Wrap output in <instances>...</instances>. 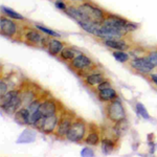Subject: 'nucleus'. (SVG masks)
<instances>
[{"label":"nucleus","instance_id":"nucleus-29","mask_svg":"<svg viewBox=\"0 0 157 157\" xmlns=\"http://www.w3.org/2000/svg\"><path fill=\"white\" fill-rule=\"evenodd\" d=\"M111 82L109 80H107V78H106V80H104L102 83H101V84H98L97 87V91H100V90H103V89H106V88H109V87H111Z\"/></svg>","mask_w":157,"mask_h":157},{"label":"nucleus","instance_id":"nucleus-32","mask_svg":"<svg viewBox=\"0 0 157 157\" xmlns=\"http://www.w3.org/2000/svg\"><path fill=\"white\" fill-rule=\"evenodd\" d=\"M149 77H150V80L152 81V82L157 86V72L151 73V75H149Z\"/></svg>","mask_w":157,"mask_h":157},{"label":"nucleus","instance_id":"nucleus-27","mask_svg":"<svg viewBox=\"0 0 157 157\" xmlns=\"http://www.w3.org/2000/svg\"><path fill=\"white\" fill-rule=\"evenodd\" d=\"M147 59L150 62V64L154 67V69L157 68V49H152L147 54Z\"/></svg>","mask_w":157,"mask_h":157},{"label":"nucleus","instance_id":"nucleus-25","mask_svg":"<svg viewBox=\"0 0 157 157\" xmlns=\"http://www.w3.org/2000/svg\"><path fill=\"white\" fill-rule=\"evenodd\" d=\"M135 109H136V112H137V114L139 116H141L144 120H150V114H149V112L147 111L146 107L141 103H139V102L136 103Z\"/></svg>","mask_w":157,"mask_h":157},{"label":"nucleus","instance_id":"nucleus-26","mask_svg":"<svg viewBox=\"0 0 157 157\" xmlns=\"http://www.w3.org/2000/svg\"><path fill=\"white\" fill-rule=\"evenodd\" d=\"M36 29L40 32H42L43 34L45 35H48V36H52V37H55V38H59L61 37V34L57 33L56 30H52L50 29H47V27L43 26V25H40V24H36Z\"/></svg>","mask_w":157,"mask_h":157},{"label":"nucleus","instance_id":"nucleus-30","mask_svg":"<svg viewBox=\"0 0 157 157\" xmlns=\"http://www.w3.org/2000/svg\"><path fill=\"white\" fill-rule=\"evenodd\" d=\"M81 156H83V157H87V156H89V157H92V156H94V151L92 150L91 148H84L82 151H81Z\"/></svg>","mask_w":157,"mask_h":157},{"label":"nucleus","instance_id":"nucleus-6","mask_svg":"<svg viewBox=\"0 0 157 157\" xmlns=\"http://www.w3.org/2000/svg\"><path fill=\"white\" fill-rule=\"evenodd\" d=\"M78 7L81 11V13L83 14L85 20L102 23L103 20L106 17V14L104 13L102 9H100L98 6H94L92 3H89V2H84V3H82Z\"/></svg>","mask_w":157,"mask_h":157},{"label":"nucleus","instance_id":"nucleus-2","mask_svg":"<svg viewBox=\"0 0 157 157\" xmlns=\"http://www.w3.org/2000/svg\"><path fill=\"white\" fill-rule=\"evenodd\" d=\"M87 132L88 126L86 121L83 120L82 117L77 116L73 121L71 127L68 130L65 138L69 141H72V143H81V141H84Z\"/></svg>","mask_w":157,"mask_h":157},{"label":"nucleus","instance_id":"nucleus-20","mask_svg":"<svg viewBox=\"0 0 157 157\" xmlns=\"http://www.w3.org/2000/svg\"><path fill=\"white\" fill-rule=\"evenodd\" d=\"M128 128H129L128 121H127V118H125V120H123V121H118V123L114 124V127H113V129H112V132L116 136V137L120 138L121 136H123L124 134L127 132Z\"/></svg>","mask_w":157,"mask_h":157},{"label":"nucleus","instance_id":"nucleus-17","mask_svg":"<svg viewBox=\"0 0 157 157\" xmlns=\"http://www.w3.org/2000/svg\"><path fill=\"white\" fill-rule=\"evenodd\" d=\"M64 48H65V44L58 39H50L48 45H47V47H46L48 54L50 56H54V57L59 56L61 54V52Z\"/></svg>","mask_w":157,"mask_h":157},{"label":"nucleus","instance_id":"nucleus-15","mask_svg":"<svg viewBox=\"0 0 157 157\" xmlns=\"http://www.w3.org/2000/svg\"><path fill=\"white\" fill-rule=\"evenodd\" d=\"M103 44L106 47L113 50H128L130 48V45L128 44L125 40L123 39H108V40H103Z\"/></svg>","mask_w":157,"mask_h":157},{"label":"nucleus","instance_id":"nucleus-23","mask_svg":"<svg viewBox=\"0 0 157 157\" xmlns=\"http://www.w3.org/2000/svg\"><path fill=\"white\" fill-rule=\"evenodd\" d=\"M112 56L120 63H128L130 61V57H131L130 55L127 54L126 52H124V50H113Z\"/></svg>","mask_w":157,"mask_h":157},{"label":"nucleus","instance_id":"nucleus-22","mask_svg":"<svg viewBox=\"0 0 157 157\" xmlns=\"http://www.w3.org/2000/svg\"><path fill=\"white\" fill-rule=\"evenodd\" d=\"M60 56V59L65 61V62H70L75 59V57L77 56V52L75 49L71 48V47H65L64 49L61 52Z\"/></svg>","mask_w":157,"mask_h":157},{"label":"nucleus","instance_id":"nucleus-8","mask_svg":"<svg viewBox=\"0 0 157 157\" xmlns=\"http://www.w3.org/2000/svg\"><path fill=\"white\" fill-rule=\"evenodd\" d=\"M63 109V106L60 105V103L58 102L54 98H44L40 105L39 111L41 112L43 116H48L59 113Z\"/></svg>","mask_w":157,"mask_h":157},{"label":"nucleus","instance_id":"nucleus-10","mask_svg":"<svg viewBox=\"0 0 157 157\" xmlns=\"http://www.w3.org/2000/svg\"><path fill=\"white\" fill-rule=\"evenodd\" d=\"M60 112L56 113V114H52V115L44 116L42 126H41V128H40V131H41L42 133H44V134H54L55 133L56 129L58 127V124H59Z\"/></svg>","mask_w":157,"mask_h":157},{"label":"nucleus","instance_id":"nucleus-11","mask_svg":"<svg viewBox=\"0 0 157 157\" xmlns=\"http://www.w3.org/2000/svg\"><path fill=\"white\" fill-rule=\"evenodd\" d=\"M83 80H84V83L87 86H89L91 88H95L104 80H106V77L103 71H100L95 68V69L86 73L85 75H83Z\"/></svg>","mask_w":157,"mask_h":157},{"label":"nucleus","instance_id":"nucleus-33","mask_svg":"<svg viewBox=\"0 0 157 157\" xmlns=\"http://www.w3.org/2000/svg\"><path fill=\"white\" fill-rule=\"evenodd\" d=\"M72 1H84V0H72Z\"/></svg>","mask_w":157,"mask_h":157},{"label":"nucleus","instance_id":"nucleus-4","mask_svg":"<svg viewBox=\"0 0 157 157\" xmlns=\"http://www.w3.org/2000/svg\"><path fill=\"white\" fill-rule=\"evenodd\" d=\"M105 114L106 118L112 124H116L127 117L124 104L118 98L107 103V106L105 108Z\"/></svg>","mask_w":157,"mask_h":157},{"label":"nucleus","instance_id":"nucleus-3","mask_svg":"<svg viewBox=\"0 0 157 157\" xmlns=\"http://www.w3.org/2000/svg\"><path fill=\"white\" fill-rule=\"evenodd\" d=\"M69 66L72 70H75V72H78V75L83 77L91 70L95 69L97 64L87 55L78 52L75 57V59L69 62Z\"/></svg>","mask_w":157,"mask_h":157},{"label":"nucleus","instance_id":"nucleus-24","mask_svg":"<svg viewBox=\"0 0 157 157\" xmlns=\"http://www.w3.org/2000/svg\"><path fill=\"white\" fill-rule=\"evenodd\" d=\"M1 10H2V12H3L7 17L12 18L13 20H19V21H22V20H24L23 16H22L21 14H18L17 12H15L14 10L9 9V7H6V6H2Z\"/></svg>","mask_w":157,"mask_h":157},{"label":"nucleus","instance_id":"nucleus-31","mask_svg":"<svg viewBox=\"0 0 157 157\" xmlns=\"http://www.w3.org/2000/svg\"><path fill=\"white\" fill-rule=\"evenodd\" d=\"M55 6L58 7L59 10H62V11H66V9H67V4L65 3L63 0H56V2H55Z\"/></svg>","mask_w":157,"mask_h":157},{"label":"nucleus","instance_id":"nucleus-18","mask_svg":"<svg viewBox=\"0 0 157 157\" xmlns=\"http://www.w3.org/2000/svg\"><path fill=\"white\" fill-rule=\"evenodd\" d=\"M20 90H21L22 107H26L33 101L38 98V93L35 92V90L32 89V88H23V89H20Z\"/></svg>","mask_w":157,"mask_h":157},{"label":"nucleus","instance_id":"nucleus-13","mask_svg":"<svg viewBox=\"0 0 157 157\" xmlns=\"http://www.w3.org/2000/svg\"><path fill=\"white\" fill-rule=\"evenodd\" d=\"M23 38H24V41L29 45H33V46H38V45H40V46H41L43 36L40 34V30L33 29H26L23 34Z\"/></svg>","mask_w":157,"mask_h":157},{"label":"nucleus","instance_id":"nucleus-21","mask_svg":"<svg viewBox=\"0 0 157 157\" xmlns=\"http://www.w3.org/2000/svg\"><path fill=\"white\" fill-rule=\"evenodd\" d=\"M36 139V132L32 129H25L23 132L21 133V135L19 136L17 144H29V143H34Z\"/></svg>","mask_w":157,"mask_h":157},{"label":"nucleus","instance_id":"nucleus-14","mask_svg":"<svg viewBox=\"0 0 157 157\" xmlns=\"http://www.w3.org/2000/svg\"><path fill=\"white\" fill-rule=\"evenodd\" d=\"M117 140L118 138L116 137L115 135H113L112 137H109V136H105V137H102V140H101V147H102V152L106 155L108 154H111L114 149L117 146Z\"/></svg>","mask_w":157,"mask_h":157},{"label":"nucleus","instance_id":"nucleus-9","mask_svg":"<svg viewBox=\"0 0 157 157\" xmlns=\"http://www.w3.org/2000/svg\"><path fill=\"white\" fill-rule=\"evenodd\" d=\"M0 33L2 36L13 39L16 37L17 33H18V25L12 19L1 17L0 18Z\"/></svg>","mask_w":157,"mask_h":157},{"label":"nucleus","instance_id":"nucleus-12","mask_svg":"<svg viewBox=\"0 0 157 157\" xmlns=\"http://www.w3.org/2000/svg\"><path fill=\"white\" fill-rule=\"evenodd\" d=\"M88 132L87 135L84 139V143L87 146L90 147H98V145H101V140H102V136H101L100 130L95 125L90 124L88 126Z\"/></svg>","mask_w":157,"mask_h":157},{"label":"nucleus","instance_id":"nucleus-16","mask_svg":"<svg viewBox=\"0 0 157 157\" xmlns=\"http://www.w3.org/2000/svg\"><path fill=\"white\" fill-rule=\"evenodd\" d=\"M98 98L103 103H109L111 101L118 98V94L116 92V90L111 86V87L106 88V89L98 91Z\"/></svg>","mask_w":157,"mask_h":157},{"label":"nucleus","instance_id":"nucleus-19","mask_svg":"<svg viewBox=\"0 0 157 157\" xmlns=\"http://www.w3.org/2000/svg\"><path fill=\"white\" fill-rule=\"evenodd\" d=\"M14 120L19 125L29 126V112L26 107H21L14 114Z\"/></svg>","mask_w":157,"mask_h":157},{"label":"nucleus","instance_id":"nucleus-28","mask_svg":"<svg viewBox=\"0 0 157 157\" xmlns=\"http://www.w3.org/2000/svg\"><path fill=\"white\" fill-rule=\"evenodd\" d=\"M7 91H9V86H7L6 81L1 78V81H0V97L4 95Z\"/></svg>","mask_w":157,"mask_h":157},{"label":"nucleus","instance_id":"nucleus-5","mask_svg":"<svg viewBox=\"0 0 157 157\" xmlns=\"http://www.w3.org/2000/svg\"><path fill=\"white\" fill-rule=\"evenodd\" d=\"M75 117H77V115L72 111L63 108L60 112V120H59V124H58V127L54 133L56 137L65 138V136H66L69 128L71 127Z\"/></svg>","mask_w":157,"mask_h":157},{"label":"nucleus","instance_id":"nucleus-7","mask_svg":"<svg viewBox=\"0 0 157 157\" xmlns=\"http://www.w3.org/2000/svg\"><path fill=\"white\" fill-rule=\"evenodd\" d=\"M129 65L135 72L144 75H151L154 70V67L150 64L147 57H134L132 60L129 61Z\"/></svg>","mask_w":157,"mask_h":157},{"label":"nucleus","instance_id":"nucleus-1","mask_svg":"<svg viewBox=\"0 0 157 157\" xmlns=\"http://www.w3.org/2000/svg\"><path fill=\"white\" fill-rule=\"evenodd\" d=\"M0 105H1V109L6 114L14 115L22 107L21 90H9L6 94L0 97Z\"/></svg>","mask_w":157,"mask_h":157}]
</instances>
